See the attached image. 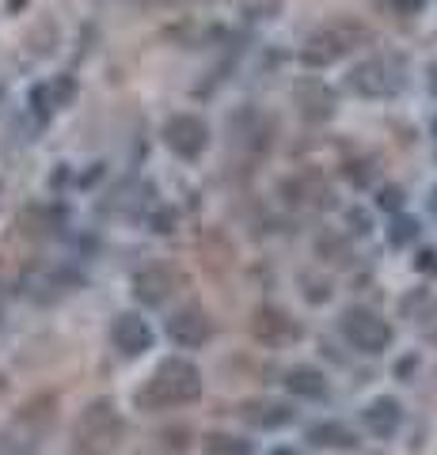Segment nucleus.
<instances>
[{
	"label": "nucleus",
	"instance_id": "1",
	"mask_svg": "<svg viewBox=\"0 0 437 455\" xmlns=\"http://www.w3.org/2000/svg\"><path fill=\"white\" fill-rule=\"evenodd\" d=\"M198 395H202V372L190 361L172 357L149 376L145 387L134 395V403L141 410H172L182 403H194Z\"/></svg>",
	"mask_w": 437,
	"mask_h": 455
},
{
	"label": "nucleus",
	"instance_id": "2",
	"mask_svg": "<svg viewBox=\"0 0 437 455\" xmlns=\"http://www.w3.org/2000/svg\"><path fill=\"white\" fill-rule=\"evenodd\" d=\"M122 418L110 398H100L92 403L84 414L77 418V429H73V440H77V451L80 455H107L110 448H118L122 440Z\"/></svg>",
	"mask_w": 437,
	"mask_h": 455
},
{
	"label": "nucleus",
	"instance_id": "3",
	"mask_svg": "<svg viewBox=\"0 0 437 455\" xmlns=\"http://www.w3.org/2000/svg\"><path fill=\"white\" fill-rule=\"evenodd\" d=\"M403 84H407V73L396 53L369 57V61L354 65V73H350V88L365 99H396L403 92Z\"/></svg>",
	"mask_w": 437,
	"mask_h": 455
},
{
	"label": "nucleus",
	"instance_id": "4",
	"mask_svg": "<svg viewBox=\"0 0 437 455\" xmlns=\"http://www.w3.org/2000/svg\"><path fill=\"white\" fill-rule=\"evenodd\" d=\"M365 31L361 27H350V23H338V27H323V31L308 35V42L301 46V61L308 68H328L335 65L338 57H346L354 50V42H361Z\"/></svg>",
	"mask_w": 437,
	"mask_h": 455
},
{
	"label": "nucleus",
	"instance_id": "5",
	"mask_svg": "<svg viewBox=\"0 0 437 455\" xmlns=\"http://www.w3.org/2000/svg\"><path fill=\"white\" fill-rule=\"evenodd\" d=\"M338 326H343V338L350 341V346H354L358 353H369V357L384 353V349L392 346V338H396L392 323H384L380 315H373V311H365V307H350V311H343Z\"/></svg>",
	"mask_w": 437,
	"mask_h": 455
},
{
	"label": "nucleus",
	"instance_id": "6",
	"mask_svg": "<svg viewBox=\"0 0 437 455\" xmlns=\"http://www.w3.org/2000/svg\"><path fill=\"white\" fill-rule=\"evenodd\" d=\"M164 145L172 148L179 160H198L209 145V130L194 114H175V118H167V125H164Z\"/></svg>",
	"mask_w": 437,
	"mask_h": 455
},
{
	"label": "nucleus",
	"instance_id": "7",
	"mask_svg": "<svg viewBox=\"0 0 437 455\" xmlns=\"http://www.w3.org/2000/svg\"><path fill=\"white\" fill-rule=\"evenodd\" d=\"M251 334H255V341H263L266 349H286L301 338V323H293L281 307L263 304V307H255V315H251Z\"/></svg>",
	"mask_w": 437,
	"mask_h": 455
},
{
	"label": "nucleus",
	"instance_id": "8",
	"mask_svg": "<svg viewBox=\"0 0 437 455\" xmlns=\"http://www.w3.org/2000/svg\"><path fill=\"white\" fill-rule=\"evenodd\" d=\"M167 338H172L179 349H198L214 338V323H209L202 307H182L167 319Z\"/></svg>",
	"mask_w": 437,
	"mask_h": 455
},
{
	"label": "nucleus",
	"instance_id": "9",
	"mask_svg": "<svg viewBox=\"0 0 437 455\" xmlns=\"http://www.w3.org/2000/svg\"><path fill=\"white\" fill-rule=\"evenodd\" d=\"M110 341H115V349L125 353V357H141L145 349H152V326L141 315H134V311H125L110 326Z\"/></svg>",
	"mask_w": 437,
	"mask_h": 455
},
{
	"label": "nucleus",
	"instance_id": "10",
	"mask_svg": "<svg viewBox=\"0 0 437 455\" xmlns=\"http://www.w3.org/2000/svg\"><path fill=\"white\" fill-rule=\"evenodd\" d=\"M172 292H175V274L167 266H149V269H141V274L134 277V296L141 304H149V307L164 304Z\"/></svg>",
	"mask_w": 437,
	"mask_h": 455
},
{
	"label": "nucleus",
	"instance_id": "11",
	"mask_svg": "<svg viewBox=\"0 0 437 455\" xmlns=\"http://www.w3.org/2000/svg\"><path fill=\"white\" fill-rule=\"evenodd\" d=\"M365 429H369L373 436L380 440H388V436H396L400 433V425H403V406L396 403V398H388V395H380L373 398L369 406H365Z\"/></svg>",
	"mask_w": 437,
	"mask_h": 455
},
{
	"label": "nucleus",
	"instance_id": "12",
	"mask_svg": "<svg viewBox=\"0 0 437 455\" xmlns=\"http://www.w3.org/2000/svg\"><path fill=\"white\" fill-rule=\"evenodd\" d=\"M293 99H297V107L308 122H328L335 114V92L323 88L320 80H308V84H297V92H293Z\"/></svg>",
	"mask_w": 437,
	"mask_h": 455
},
{
	"label": "nucleus",
	"instance_id": "13",
	"mask_svg": "<svg viewBox=\"0 0 437 455\" xmlns=\"http://www.w3.org/2000/svg\"><path fill=\"white\" fill-rule=\"evenodd\" d=\"M239 418L255 429H278V425L293 421V410L286 403H266V398H251V403L239 406Z\"/></svg>",
	"mask_w": 437,
	"mask_h": 455
},
{
	"label": "nucleus",
	"instance_id": "14",
	"mask_svg": "<svg viewBox=\"0 0 437 455\" xmlns=\"http://www.w3.org/2000/svg\"><path fill=\"white\" fill-rule=\"evenodd\" d=\"M286 391L297 398H323L328 395V376L312 364H297L286 372Z\"/></svg>",
	"mask_w": 437,
	"mask_h": 455
},
{
	"label": "nucleus",
	"instance_id": "15",
	"mask_svg": "<svg viewBox=\"0 0 437 455\" xmlns=\"http://www.w3.org/2000/svg\"><path fill=\"white\" fill-rule=\"evenodd\" d=\"M308 440H312L316 448H335V451H350L358 448V433L350 429L343 421H320L308 429Z\"/></svg>",
	"mask_w": 437,
	"mask_h": 455
},
{
	"label": "nucleus",
	"instance_id": "16",
	"mask_svg": "<svg viewBox=\"0 0 437 455\" xmlns=\"http://www.w3.org/2000/svg\"><path fill=\"white\" fill-rule=\"evenodd\" d=\"M418 220L415 217H403V212H396V220H392V228H388V243L392 247H407V243H415L418 239Z\"/></svg>",
	"mask_w": 437,
	"mask_h": 455
},
{
	"label": "nucleus",
	"instance_id": "17",
	"mask_svg": "<svg viewBox=\"0 0 437 455\" xmlns=\"http://www.w3.org/2000/svg\"><path fill=\"white\" fill-rule=\"evenodd\" d=\"M206 448L214 455H251V448L244 444V440H232V436H221V433L206 436Z\"/></svg>",
	"mask_w": 437,
	"mask_h": 455
},
{
	"label": "nucleus",
	"instance_id": "18",
	"mask_svg": "<svg viewBox=\"0 0 437 455\" xmlns=\"http://www.w3.org/2000/svg\"><path fill=\"white\" fill-rule=\"evenodd\" d=\"M403 202H407V194H403V187H380V190H376V209L400 212V209H403Z\"/></svg>",
	"mask_w": 437,
	"mask_h": 455
},
{
	"label": "nucleus",
	"instance_id": "19",
	"mask_svg": "<svg viewBox=\"0 0 437 455\" xmlns=\"http://www.w3.org/2000/svg\"><path fill=\"white\" fill-rule=\"evenodd\" d=\"M415 269H418V274H430V277H437V251H433V247L418 251V254H415Z\"/></svg>",
	"mask_w": 437,
	"mask_h": 455
},
{
	"label": "nucleus",
	"instance_id": "20",
	"mask_svg": "<svg viewBox=\"0 0 437 455\" xmlns=\"http://www.w3.org/2000/svg\"><path fill=\"white\" fill-rule=\"evenodd\" d=\"M392 8H396L400 16H415V12L426 8V0H392Z\"/></svg>",
	"mask_w": 437,
	"mask_h": 455
},
{
	"label": "nucleus",
	"instance_id": "21",
	"mask_svg": "<svg viewBox=\"0 0 437 455\" xmlns=\"http://www.w3.org/2000/svg\"><path fill=\"white\" fill-rule=\"evenodd\" d=\"M346 220H350V228H354V232H361V235L369 232V217H365L361 209H350V212H346Z\"/></svg>",
	"mask_w": 437,
	"mask_h": 455
},
{
	"label": "nucleus",
	"instance_id": "22",
	"mask_svg": "<svg viewBox=\"0 0 437 455\" xmlns=\"http://www.w3.org/2000/svg\"><path fill=\"white\" fill-rule=\"evenodd\" d=\"M346 179L358 182V187H365V182H369V167H365V164H350L346 167Z\"/></svg>",
	"mask_w": 437,
	"mask_h": 455
},
{
	"label": "nucleus",
	"instance_id": "23",
	"mask_svg": "<svg viewBox=\"0 0 437 455\" xmlns=\"http://www.w3.org/2000/svg\"><path fill=\"white\" fill-rule=\"evenodd\" d=\"M415 364H418V361H415V357H407V361H403V364H400V376H407V372H411V368H415Z\"/></svg>",
	"mask_w": 437,
	"mask_h": 455
},
{
	"label": "nucleus",
	"instance_id": "24",
	"mask_svg": "<svg viewBox=\"0 0 437 455\" xmlns=\"http://www.w3.org/2000/svg\"><path fill=\"white\" fill-rule=\"evenodd\" d=\"M271 455H304V451H297V448H274Z\"/></svg>",
	"mask_w": 437,
	"mask_h": 455
},
{
	"label": "nucleus",
	"instance_id": "25",
	"mask_svg": "<svg viewBox=\"0 0 437 455\" xmlns=\"http://www.w3.org/2000/svg\"><path fill=\"white\" fill-rule=\"evenodd\" d=\"M430 209H433V217H437V187H433V194H430Z\"/></svg>",
	"mask_w": 437,
	"mask_h": 455
},
{
	"label": "nucleus",
	"instance_id": "26",
	"mask_svg": "<svg viewBox=\"0 0 437 455\" xmlns=\"http://www.w3.org/2000/svg\"><path fill=\"white\" fill-rule=\"evenodd\" d=\"M433 133H437V122H433Z\"/></svg>",
	"mask_w": 437,
	"mask_h": 455
}]
</instances>
